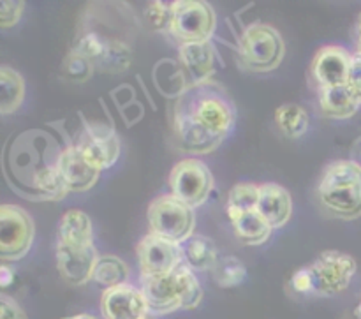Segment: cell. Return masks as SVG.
<instances>
[{
    "label": "cell",
    "mask_w": 361,
    "mask_h": 319,
    "mask_svg": "<svg viewBox=\"0 0 361 319\" xmlns=\"http://www.w3.org/2000/svg\"><path fill=\"white\" fill-rule=\"evenodd\" d=\"M63 148L41 129L11 138L4 152V171L13 191L25 200L56 201L67 194L59 173Z\"/></svg>",
    "instance_id": "obj_1"
},
{
    "label": "cell",
    "mask_w": 361,
    "mask_h": 319,
    "mask_svg": "<svg viewBox=\"0 0 361 319\" xmlns=\"http://www.w3.org/2000/svg\"><path fill=\"white\" fill-rule=\"evenodd\" d=\"M173 115L190 120L221 140L229 136L236 122L235 104L214 81L183 88L175 101Z\"/></svg>",
    "instance_id": "obj_2"
},
{
    "label": "cell",
    "mask_w": 361,
    "mask_h": 319,
    "mask_svg": "<svg viewBox=\"0 0 361 319\" xmlns=\"http://www.w3.org/2000/svg\"><path fill=\"white\" fill-rule=\"evenodd\" d=\"M317 203L331 219L355 221L361 217V164L335 161L324 168L317 183Z\"/></svg>",
    "instance_id": "obj_3"
},
{
    "label": "cell",
    "mask_w": 361,
    "mask_h": 319,
    "mask_svg": "<svg viewBox=\"0 0 361 319\" xmlns=\"http://www.w3.org/2000/svg\"><path fill=\"white\" fill-rule=\"evenodd\" d=\"M141 289L148 309L161 318L182 309H196L203 300V288L196 272L183 263L168 275L141 279Z\"/></svg>",
    "instance_id": "obj_4"
},
{
    "label": "cell",
    "mask_w": 361,
    "mask_h": 319,
    "mask_svg": "<svg viewBox=\"0 0 361 319\" xmlns=\"http://www.w3.org/2000/svg\"><path fill=\"white\" fill-rule=\"evenodd\" d=\"M240 59L252 73H270L282 64L286 42L281 32L268 23H252L240 37Z\"/></svg>",
    "instance_id": "obj_5"
},
{
    "label": "cell",
    "mask_w": 361,
    "mask_h": 319,
    "mask_svg": "<svg viewBox=\"0 0 361 319\" xmlns=\"http://www.w3.org/2000/svg\"><path fill=\"white\" fill-rule=\"evenodd\" d=\"M148 224L150 233L166 240L180 243L194 235L196 229V212L192 207L169 194H161L148 205Z\"/></svg>",
    "instance_id": "obj_6"
},
{
    "label": "cell",
    "mask_w": 361,
    "mask_h": 319,
    "mask_svg": "<svg viewBox=\"0 0 361 319\" xmlns=\"http://www.w3.org/2000/svg\"><path fill=\"white\" fill-rule=\"evenodd\" d=\"M217 27V14L204 0H175L169 34L180 44L210 41Z\"/></svg>",
    "instance_id": "obj_7"
},
{
    "label": "cell",
    "mask_w": 361,
    "mask_h": 319,
    "mask_svg": "<svg viewBox=\"0 0 361 319\" xmlns=\"http://www.w3.org/2000/svg\"><path fill=\"white\" fill-rule=\"evenodd\" d=\"M35 224L30 214L18 205L4 203L0 207V260L14 263L23 260L32 249Z\"/></svg>",
    "instance_id": "obj_8"
},
{
    "label": "cell",
    "mask_w": 361,
    "mask_h": 319,
    "mask_svg": "<svg viewBox=\"0 0 361 319\" xmlns=\"http://www.w3.org/2000/svg\"><path fill=\"white\" fill-rule=\"evenodd\" d=\"M314 296H334L345 291L356 274V261L351 254L341 251H324L310 265Z\"/></svg>",
    "instance_id": "obj_9"
},
{
    "label": "cell",
    "mask_w": 361,
    "mask_h": 319,
    "mask_svg": "<svg viewBox=\"0 0 361 319\" xmlns=\"http://www.w3.org/2000/svg\"><path fill=\"white\" fill-rule=\"evenodd\" d=\"M214 175L203 161L196 157L183 159L169 173V189L175 198L196 210L210 198L214 191Z\"/></svg>",
    "instance_id": "obj_10"
},
{
    "label": "cell",
    "mask_w": 361,
    "mask_h": 319,
    "mask_svg": "<svg viewBox=\"0 0 361 319\" xmlns=\"http://www.w3.org/2000/svg\"><path fill=\"white\" fill-rule=\"evenodd\" d=\"M136 254L141 279L168 275L183 263L182 246L154 235V233H148L141 239V242L137 243Z\"/></svg>",
    "instance_id": "obj_11"
},
{
    "label": "cell",
    "mask_w": 361,
    "mask_h": 319,
    "mask_svg": "<svg viewBox=\"0 0 361 319\" xmlns=\"http://www.w3.org/2000/svg\"><path fill=\"white\" fill-rule=\"evenodd\" d=\"M74 145L101 171L111 168L118 161L120 152H122V143H120L116 131L104 124H85L83 131Z\"/></svg>",
    "instance_id": "obj_12"
},
{
    "label": "cell",
    "mask_w": 361,
    "mask_h": 319,
    "mask_svg": "<svg viewBox=\"0 0 361 319\" xmlns=\"http://www.w3.org/2000/svg\"><path fill=\"white\" fill-rule=\"evenodd\" d=\"M59 173L67 193H87L101 176V169L92 164L74 143L63 147L59 159Z\"/></svg>",
    "instance_id": "obj_13"
},
{
    "label": "cell",
    "mask_w": 361,
    "mask_h": 319,
    "mask_svg": "<svg viewBox=\"0 0 361 319\" xmlns=\"http://www.w3.org/2000/svg\"><path fill=\"white\" fill-rule=\"evenodd\" d=\"M353 56L348 49L341 46H324L316 53L310 66V74L317 88L338 87L348 85L351 74Z\"/></svg>",
    "instance_id": "obj_14"
},
{
    "label": "cell",
    "mask_w": 361,
    "mask_h": 319,
    "mask_svg": "<svg viewBox=\"0 0 361 319\" xmlns=\"http://www.w3.org/2000/svg\"><path fill=\"white\" fill-rule=\"evenodd\" d=\"M55 258L59 274L67 284L78 288V286H85L88 281H94V270L99 260L95 246L69 247L59 242Z\"/></svg>",
    "instance_id": "obj_15"
},
{
    "label": "cell",
    "mask_w": 361,
    "mask_h": 319,
    "mask_svg": "<svg viewBox=\"0 0 361 319\" xmlns=\"http://www.w3.org/2000/svg\"><path fill=\"white\" fill-rule=\"evenodd\" d=\"M148 311L143 289L129 282L102 291L101 314L104 319H141Z\"/></svg>",
    "instance_id": "obj_16"
},
{
    "label": "cell",
    "mask_w": 361,
    "mask_h": 319,
    "mask_svg": "<svg viewBox=\"0 0 361 319\" xmlns=\"http://www.w3.org/2000/svg\"><path fill=\"white\" fill-rule=\"evenodd\" d=\"M180 66L189 78V85H201L210 81L215 71V48L210 41L180 44Z\"/></svg>",
    "instance_id": "obj_17"
},
{
    "label": "cell",
    "mask_w": 361,
    "mask_h": 319,
    "mask_svg": "<svg viewBox=\"0 0 361 319\" xmlns=\"http://www.w3.org/2000/svg\"><path fill=\"white\" fill-rule=\"evenodd\" d=\"M257 212L270 222L274 229L282 228L293 215V198L286 187L275 182L261 183Z\"/></svg>",
    "instance_id": "obj_18"
},
{
    "label": "cell",
    "mask_w": 361,
    "mask_h": 319,
    "mask_svg": "<svg viewBox=\"0 0 361 319\" xmlns=\"http://www.w3.org/2000/svg\"><path fill=\"white\" fill-rule=\"evenodd\" d=\"M361 102L349 85L319 88V109L326 119L348 120L356 115Z\"/></svg>",
    "instance_id": "obj_19"
},
{
    "label": "cell",
    "mask_w": 361,
    "mask_h": 319,
    "mask_svg": "<svg viewBox=\"0 0 361 319\" xmlns=\"http://www.w3.org/2000/svg\"><path fill=\"white\" fill-rule=\"evenodd\" d=\"M59 242L69 247L94 246V226L83 210H67L59 222Z\"/></svg>",
    "instance_id": "obj_20"
},
{
    "label": "cell",
    "mask_w": 361,
    "mask_h": 319,
    "mask_svg": "<svg viewBox=\"0 0 361 319\" xmlns=\"http://www.w3.org/2000/svg\"><path fill=\"white\" fill-rule=\"evenodd\" d=\"M221 260L214 240L194 233L182 243V261L192 272H212Z\"/></svg>",
    "instance_id": "obj_21"
},
{
    "label": "cell",
    "mask_w": 361,
    "mask_h": 319,
    "mask_svg": "<svg viewBox=\"0 0 361 319\" xmlns=\"http://www.w3.org/2000/svg\"><path fill=\"white\" fill-rule=\"evenodd\" d=\"M235 229V235L243 246H263L268 239L271 236L274 228L270 226V222L263 217L257 210L245 212V214H240L236 217L229 219Z\"/></svg>",
    "instance_id": "obj_22"
},
{
    "label": "cell",
    "mask_w": 361,
    "mask_h": 319,
    "mask_svg": "<svg viewBox=\"0 0 361 319\" xmlns=\"http://www.w3.org/2000/svg\"><path fill=\"white\" fill-rule=\"evenodd\" d=\"M25 99V80L13 67H0V115H13Z\"/></svg>",
    "instance_id": "obj_23"
},
{
    "label": "cell",
    "mask_w": 361,
    "mask_h": 319,
    "mask_svg": "<svg viewBox=\"0 0 361 319\" xmlns=\"http://www.w3.org/2000/svg\"><path fill=\"white\" fill-rule=\"evenodd\" d=\"M130 64H133V48L129 42L118 35H113V37L108 35L104 53L95 62V69H99L101 73L118 74L129 69Z\"/></svg>",
    "instance_id": "obj_24"
},
{
    "label": "cell",
    "mask_w": 361,
    "mask_h": 319,
    "mask_svg": "<svg viewBox=\"0 0 361 319\" xmlns=\"http://www.w3.org/2000/svg\"><path fill=\"white\" fill-rule=\"evenodd\" d=\"M275 122L281 133L289 140H298L305 136L310 127L309 113L305 112V108L293 102L282 104L275 109Z\"/></svg>",
    "instance_id": "obj_25"
},
{
    "label": "cell",
    "mask_w": 361,
    "mask_h": 319,
    "mask_svg": "<svg viewBox=\"0 0 361 319\" xmlns=\"http://www.w3.org/2000/svg\"><path fill=\"white\" fill-rule=\"evenodd\" d=\"M130 277V270L123 260L113 254L99 256L97 265L94 270V281L102 288H116V286L127 284Z\"/></svg>",
    "instance_id": "obj_26"
},
{
    "label": "cell",
    "mask_w": 361,
    "mask_h": 319,
    "mask_svg": "<svg viewBox=\"0 0 361 319\" xmlns=\"http://www.w3.org/2000/svg\"><path fill=\"white\" fill-rule=\"evenodd\" d=\"M259 193L261 183L254 182H240L231 187L228 194V217L233 219L245 212L257 210V203H259Z\"/></svg>",
    "instance_id": "obj_27"
},
{
    "label": "cell",
    "mask_w": 361,
    "mask_h": 319,
    "mask_svg": "<svg viewBox=\"0 0 361 319\" xmlns=\"http://www.w3.org/2000/svg\"><path fill=\"white\" fill-rule=\"evenodd\" d=\"M212 277L221 288H236L247 279V267L236 256H222L212 270Z\"/></svg>",
    "instance_id": "obj_28"
},
{
    "label": "cell",
    "mask_w": 361,
    "mask_h": 319,
    "mask_svg": "<svg viewBox=\"0 0 361 319\" xmlns=\"http://www.w3.org/2000/svg\"><path fill=\"white\" fill-rule=\"evenodd\" d=\"M145 20L152 30L169 32L173 21V2H162V0L150 2L145 9Z\"/></svg>",
    "instance_id": "obj_29"
},
{
    "label": "cell",
    "mask_w": 361,
    "mask_h": 319,
    "mask_svg": "<svg viewBox=\"0 0 361 319\" xmlns=\"http://www.w3.org/2000/svg\"><path fill=\"white\" fill-rule=\"evenodd\" d=\"M95 67L90 60L83 59L80 55L71 53L69 59L66 60V74L74 81H85L94 74Z\"/></svg>",
    "instance_id": "obj_30"
},
{
    "label": "cell",
    "mask_w": 361,
    "mask_h": 319,
    "mask_svg": "<svg viewBox=\"0 0 361 319\" xmlns=\"http://www.w3.org/2000/svg\"><path fill=\"white\" fill-rule=\"evenodd\" d=\"M25 11L23 0H2L0 2V27L11 28L21 20Z\"/></svg>",
    "instance_id": "obj_31"
},
{
    "label": "cell",
    "mask_w": 361,
    "mask_h": 319,
    "mask_svg": "<svg viewBox=\"0 0 361 319\" xmlns=\"http://www.w3.org/2000/svg\"><path fill=\"white\" fill-rule=\"evenodd\" d=\"M291 288L293 291L300 293V295H312L314 286H312V277H310L309 268L303 267L293 274Z\"/></svg>",
    "instance_id": "obj_32"
},
{
    "label": "cell",
    "mask_w": 361,
    "mask_h": 319,
    "mask_svg": "<svg viewBox=\"0 0 361 319\" xmlns=\"http://www.w3.org/2000/svg\"><path fill=\"white\" fill-rule=\"evenodd\" d=\"M0 319H28L20 303L9 295H0Z\"/></svg>",
    "instance_id": "obj_33"
},
{
    "label": "cell",
    "mask_w": 361,
    "mask_h": 319,
    "mask_svg": "<svg viewBox=\"0 0 361 319\" xmlns=\"http://www.w3.org/2000/svg\"><path fill=\"white\" fill-rule=\"evenodd\" d=\"M348 85H349V88L355 92V95L358 97V101L361 102V56H358V55L353 56L351 74H349Z\"/></svg>",
    "instance_id": "obj_34"
},
{
    "label": "cell",
    "mask_w": 361,
    "mask_h": 319,
    "mask_svg": "<svg viewBox=\"0 0 361 319\" xmlns=\"http://www.w3.org/2000/svg\"><path fill=\"white\" fill-rule=\"evenodd\" d=\"M13 281H14L13 270L7 267V263H4L2 268H0V284H2V288H7Z\"/></svg>",
    "instance_id": "obj_35"
},
{
    "label": "cell",
    "mask_w": 361,
    "mask_h": 319,
    "mask_svg": "<svg viewBox=\"0 0 361 319\" xmlns=\"http://www.w3.org/2000/svg\"><path fill=\"white\" fill-rule=\"evenodd\" d=\"M356 55L361 56V13L356 23Z\"/></svg>",
    "instance_id": "obj_36"
},
{
    "label": "cell",
    "mask_w": 361,
    "mask_h": 319,
    "mask_svg": "<svg viewBox=\"0 0 361 319\" xmlns=\"http://www.w3.org/2000/svg\"><path fill=\"white\" fill-rule=\"evenodd\" d=\"M73 319H97V318L92 316V314H76V316H73Z\"/></svg>",
    "instance_id": "obj_37"
},
{
    "label": "cell",
    "mask_w": 361,
    "mask_h": 319,
    "mask_svg": "<svg viewBox=\"0 0 361 319\" xmlns=\"http://www.w3.org/2000/svg\"><path fill=\"white\" fill-rule=\"evenodd\" d=\"M159 318H161V316H157V314H155V313H152V311H148V313L145 314V316L141 318V319H159Z\"/></svg>",
    "instance_id": "obj_38"
},
{
    "label": "cell",
    "mask_w": 361,
    "mask_h": 319,
    "mask_svg": "<svg viewBox=\"0 0 361 319\" xmlns=\"http://www.w3.org/2000/svg\"><path fill=\"white\" fill-rule=\"evenodd\" d=\"M355 316H356V319H361V300H360V303L356 306V309H355Z\"/></svg>",
    "instance_id": "obj_39"
},
{
    "label": "cell",
    "mask_w": 361,
    "mask_h": 319,
    "mask_svg": "<svg viewBox=\"0 0 361 319\" xmlns=\"http://www.w3.org/2000/svg\"><path fill=\"white\" fill-rule=\"evenodd\" d=\"M63 319H73V318H63Z\"/></svg>",
    "instance_id": "obj_40"
}]
</instances>
